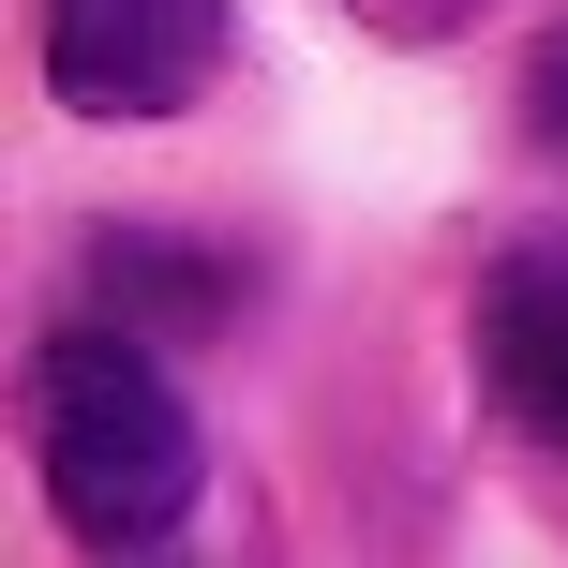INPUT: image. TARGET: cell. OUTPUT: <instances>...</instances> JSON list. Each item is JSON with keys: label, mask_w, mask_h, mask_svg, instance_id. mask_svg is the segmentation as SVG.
<instances>
[{"label": "cell", "mask_w": 568, "mask_h": 568, "mask_svg": "<svg viewBox=\"0 0 568 568\" xmlns=\"http://www.w3.org/2000/svg\"><path fill=\"white\" fill-rule=\"evenodd\" d=\"M509 105H524V135H539L554 165H568V16L539 30V45H524V90H509Z\"/></svg>", "instance_id": "obj_5"}, {"label": "cell", "mask_w": 568, "mask_h": 568, "mask_svg": "<svg viewBox=\"0 0 568 568\" xmlns=\"http://www.w3.org/2000/svg\"><path fill=\"white\" fill-rule=\"evenodd\" d=\"M225 75V0H45V90L75 120H180Z\"/></svg>", "instance_id": "obj_2"}, {"label": "cell", "mask_w": 568, "mask_h": 568, "mask_svg": "<svg viewBox=\"0 0 568 568\" xmlns=\"http://www.w3.org/2000/svg\"><path fill=\"white\" fill-rule=\"evenodd\" d=\"M329 16H359L374 45H449V30H479L494 0H329Z\"/></svg>", "instance_id": "obj_6"}, {"label": "cell", "mask_w": 568, "mask_h": 568, "mask_svg": "<svg viewBox=\"0 0 568 568\" xmlns=\"http://www.w3.org/2000/svg\"><path fill=\"white\" fill-rule=\"evenodd\" d=\"M90 314L135 344H225L255 314V255L210 225H105L90 240Z\"/></svg>", "instance_id": "obj_4"}, {"label": "cell", "mask_w": 568, "mask_h": 568, "mask_svg": "<svg viewBox=\"0 0 568 568\" xmlns=\"http://www.w3.org/2000/svg\"><path fill=\"white\" fill-rule=\"evenodd\" d=\"M479 389H494V419L524 434V449H554L568 464V225L539 240H509V255L479 270Z\"/></svg>", "instance_id": "obj_3"}, {"label": "cell", "mask_w": 568, "mask_h": 568, "mask_svg": "<svg viewBox=\"0 0 568 568\" xmlns=\"http://www.w3.org/2000/svg\"><path fill=\"white\" fill-rule=\"evenodd\" d=\"M16 434H30V479H45L75 554H105V568H165L180 554V524L210 494V434L180 404L165 344L105 329V314L45 329L30 374H16Z\"/></svg>", "instance_id": "obj_1"}]
</instances>
